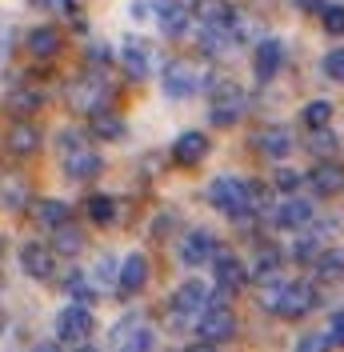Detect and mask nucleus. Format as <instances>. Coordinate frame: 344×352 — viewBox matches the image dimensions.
I'll list each match as a JSON object with an SVG mask.
<instances>
[{
    "label": "nucleus",
    "instance_id": "1",
    "mask_svg": "<svg viewBox=\"0 0 344 352\" xmlns=\"http://www.w3.org/2000/svg\"><path fill=\"white\" fill-rule=\"evenodd\" d=\"M208 204L233 220H244V217L252 220L257 217V208H252L257 204V184H248L240 176H216L208 184Z\"/></svg>",
    "mask_w": 344,
    "mask_h": 352
},
{
    "label": "nucleus",
    "instance_id": "2",
    "mask_svg": "<svg viewBox=\"0 0 344 352\" xmlns=\"http://www.w3.org/2000/svg\"><path fill=\"white\" fill-rule=\"evenodd\" d=\"M260 296H264V308L272 316H284V320H297V316L316 308V288L308 280H277V285L264 288Z\"/></svg>",
    "mask_w": 344,
    "mask_h": 352
},
{
    "label": "nucleus",
    "instance_id": "3",
    "mask_svg": "<svg viewBox=\"0 0 344 352\" xmlns=\"http://www.w3.org/2000/svg\"><path fill=\"white\" fill-rule=\"evenodd\" d=\"M56 144H61V168H65L68 180H88V176H96L105 168L100 153L88 144V136H80V132H72V129L61 132Z\"/></svg>",
    "mask_w": 344,
    "mask_h": 352
},
{
    "label": "nucleus",
    "instance_id": "4",
    "mask_svg": "<svg viewBox=\"0 0 344 352\" xmlns=\"http://www.w3.org/2000/svg\"><path fill=\"white\" fill-rule=\"evenodd\" d=\"M244 88L237 85V80H213V109H208V116H213L216 129H233L240 116H244Z\"/></svg>",
    "mask_w": 344,
    "mask_h": 352
},
{
    "label": "nucleus",
    "instance_id": "5",
    "mask_svg": "<svg viewBox=\"0 0 344 352\" xmlns=\"http://www.w3.org/2000/svg\"><path fill=\"white\" fill-rule=\"evenodd\" d=\"M204 308H208V288L200 285V280H184V285L169 296V316L176 324H189V320L200 316Z\"/></svg>",
    "mask_w": 344,
    "mask_h": 352
},
{
    "label": "nucleus",
    "instance_id": "6",
    "mask_svg": "<svg viewBox=\"0 0 344 352\" xmlns=\"http://www.w3.org/2000/svg\"><path fill=\"white\" fill-rule=\"evenodd\" d=\"M108 100V80H100L96 72H85V76H76L72 85H68V104L76 112H100Z\"/></svg>",
    "mask_w": 344,
    "mask_h": 352
},
{
    "label": "nucleus",
    "instance_id": "7",
    "mask_svg": "<svg viewBox=\"0 0 344 352\" xmlns=\"http://www.w3.org/2000/svg\"><path fill=\"white\" fill-rule=\"evenodd\" d=\"M108 352H152V329L140 316H125L108 336Z\"/></svg>",
    "mask_w": 344,
    "mask_h": 352
},
{
    "label": "nucleus",
    "instance_id": "8",
    "mask_svg": "<svg viewBox=\"0 0 344 352\" xmlns=\"http://www.w3.org/2000/svg\"><path fill=\"white\" fill-rule=\"evenodd\" d=\"M196 332L208 340V344H220V340H233L237 336V316L228 305H208L200 316H196Z\"/></svg>",
    "mask_w": 344,
    "mask_h": 352
},
{
    "label": "nucleus",
    "instance_id": "9",
    "mask_svg": "<svg viewBox=\"0 0 344 352\" xmlns=\"http://www.w3.org/2000/svg\"><path fill=\"white\" fill-rule=\"evenodd\" d=\"M176 256H180V264H189V268H200V264H208L216 256V236L208 228H189L176 241Z\"/></svg>",
    "mask_w": 344,
    "mask_h": 352
},
{
    "label": "nucleus",
    "instance_id": "10",
    "mask_svg": "<svg viewBox=\"0 0 344 352\" xmlns=\"http://www.w3.org/2000/svg\"><path fill=\"white\" fill-rule=\"evenodd\" d=\"M21 268L24 276H32V280H52L56 276V252H52V244H41V241H28L21 244Z\"/></svg>",
    "mask_w": 344,
    "mask_h": 352
},
{
    "label": "nucleus",
    "instance_id": "11",
    "mask_svg": "<svg viewBox=\"0 0 344 352\" xmlns=\"http://www.w3.org/2000/svg\"><path fill=\"white\" fill-rule=\"evenodd\" d=\"M88 336H92V312L85 305H68L56 316V340L61 344H85Z\"/></svg>",
    "mask_w": 344,
    "mask_h": 352
},
{
    "label": "nucleus",
    "instance_id": "12",
    "mask_svg": "<svg viewBox=\"0 0 344 352\" xmlns=\"http://www.w3.org/2000/svg\"><path fill=\"white\" fill-rule=\"evenodd\" d=\"M328 236H336V220H312V228H304L301 232V241H297V248H292V256L301 264L308 261H316L324 252V241Z\"/></svg>",
    "mask_w": 344,
    "mask_h": 352
},
{
    "label": "nucleus",
    "instance_id": "13",
    "mask_svg": "<svg viewBox=\"0 0 344 352\" xmlns=\"http://www.w3.org/2000/svg\"><path fill=\"white\" fill-rule=\"evenodd\" d=\"M144 285H149V261L140 252H129L120 261V272H116V292L120 296H136Z\"/></svg>",
    "mask_w": 344,
    "mask_h": 352
},
{
    "label": "nucleus",
    "instance_id": "14",
    "mask_svg": "<svg viewBox=\"0 0 344 352\" xmlns=\"http://www.w3.org/2000/svg\"><path fill=\"white\" fill-rule=\"evenodd\" d=\"M213 276H216V288H224V292H240V288L248 285V264H240L233 252H216L213 256Z\"/></svg>",
    "mask_w": 344,
    "mask_h": 352
},
{
    "label": "nucleus",
    "instance_id": "15",
    "mask_svg": "<svg viewBox=\"0 0 344 352\" xmlns=\"http://www.w3.org/2000/svg\"><path fill=\"white\" fill-rule=\"evenodd\" d=\"M308 220H316V208L301 197H288L280 204H272V224L277 228H304Z\"/></svg>",
    "mask_w": 344,
    "mask_h": 352
},
{
    "label": "nucleus",
    "instance_id": "16",
    "mask_svg": "<svg viewBox=\"0 0 344 352\" xmlns=\"http://www.w3.org/2000/svg\"><path fill=\"white\" fill-rule=\"evenodd\" d=\"M204 156H208V136H204V132H180V136H176V144H172V160H176V164L193 168Z\"/></svg>",
    "mask_w": 344,
    "mask_h": 352
},
{
    "label": "nucleus",
    "instance_id": "17",
    "mask_svg": "<svg viewBox=\"0 0 344 352\" xmlns=\"http://www.w3.org/2000/svg\"><path fill=\"white\" fill-rule=\"evenodd\" d=\"M308 184H312L316 197H336V192H344V164H336V160L316 164V168L308 173Z\"/></svg>",
    "mask_w": 344,
    "mask_h": 352
},
{
    "label": "nucleus",
    "instance_id": "18",
    "mask_svg": "<svg viewBox=\"0 0 344 352\" xmlns=\"http://www.w3.org/2000/svg\"><path fill=\"white\" fill-rule=\"evenodd\" d=\"M8 153L12 156H32L41 148V129L32 124V120H12V129H8Z\"/></svg>",
    "mask_w": 344,
    "mask_h": 352
},
{
    "label": "nucleus",
    "instance_id": "19",
    "mask_svg": "<svg viewBox=\"0 0 344 352\" xmlns=\"http://www.w3.org/2000/svg\"><path fill=\"white\" fill-rule=\"evenodd\" d=\"M196 80H200L196 68L184 65V60H172V65L164 68V92H169V96H193L196 88H200Z\"/></svg>",
    "mask_w": 344,
    "mask_h": 352
},
{
    "label": "nucleus",
    "instance_id": "20",
    "mask_svg": "<svg viewBox=\"0 0 344 352\" xmlns=\"http://www.w3.org/2000/svg\"><path fill=\"white\" fill-rule=\"evenodd\" d=\"M284 65V44L280 41H260L257 56H252V68H257V80H272Z\"/></svg>",
    "mask_w": 344,
    "mask_h": 352
},
{
    "label": "nucleus",
    "instance_id": "21",
    "mask_svg": "<svg viewBox=\"0 0 344 352\" xmlns=\"http://www.w3.org/2000/svg\"><path fill=\"white\" fill-rule=\"evenodd\" d=\"M280 268H284L280 252L277 248H264V252H257V261L248 264V280H257L260 288H268L280 280Z\"/></svg>",
    "mask_w": 344,
    "mask_h": 352
},
{
    "label": "nucleus",
    "instance_id": "22",
    "mask_svg": "<svg viewBox=\"0 0 344 352\" xmlns=\"http://www.w3.org/2000/svg\"><path fill=\"white\" fill-rule=\"evenodd\" d=\"M193 16L204 28H228L233 24V4L228 0H193Z\"/></svg>",
    "mask_w": 344,
    "mask_h": 352
},
{
    "label": "nucleus",
    "instance_id": "23",
    "mask_svg": "<svg viewBox=\"0 0 344 352\" xmlns=\"http://www.w3.org/2000/svg\"><path fill=\"white\" fill-rule=\"evenodd\" d=\"M257 148L264 156H272V160H280V156L292 153V132L280 129V124H268V129L257 132Z\"/></svg>",
    "mask_w": 344,
    "mask_h": 352
},
{
    "label": "nucleus",
    "instance_id": "24",
    "mask_svg": "<svg viewBox=\"0 0 344 352\" xmlns=\"http://www.w3.org/2000/svg\"><path fill=\"white\" fill-rule=\"evenodd\" d=\"M156 24H160V32H164V36H180V32H184V24H189L184 4H180V0H156Z\"/></svg>",
    "mask_w": 344,
    "mask_h": 352
},
{
    "label": "nucleus",
    "instance_id": "25",
    "mask_svg": "<svg viewBox=\"0 0 344 352\" xmlns=\"http://www.w3.org/2000/svg\"><path fill=\"white\" fill-rule=\"evenodd\" d=\"M120 68L129 72V80H144L149 76V52L140 41H125L120 44Z\"/></svg>",
    "mask_w": 344,
    "mask_h": 352
},
{
    "label": "nucleus",
    "instance_id": "26",
    "mask_svg": "<svg viewBox=\"0 0 344 352\" xmlns=\"http://www.w3.org/2000/svg\"><path fill=\"white\" fill-rule=\"evenodd\" d=\"M125 132V120H120V112L112 109H100L88 116V136H96V140H116Z\"/></svg>",
    "mask_w": 344,
    "mask_h": 352
},
{
    "label": "nucleus",
    "instance_id": "27",
    "mask_svg": "<svg viewBox=\"0 0 344 352\" xmlns=\"http://www.w3.org/2000/svg\"><path fill=\"white\" fill-rule=\"evenodd\" d=\"M32 217H36V224H44L48 232H56L61 224H68V220H72V212H68L65 200H41V204L32 208Z\"/></svg>",
    "mask_w": 344,
    "mask_h": 352
},
{
    "label": "nucleus",
    "instance_id": "28",
    "mask_svg": "<svg viewBox=\"0 0 344 352\" xmlns=\"http://www.w3.org/2000/svg\"><path fill=\"white\" fill-rule=\"evenodd\" d=\"M85 248V232L68 220V224H61L56 232H52V252H61V256H76Z\"/></svg>",
    "mask_w": 344,
    "mask_h": 352
},
{
    "label": "nucleus",
    "instance_id": "29",
    "mask_svg": "<svg viewBox=\"0 0 344 352\" xmlns=\"http://www.w3.org/2000/svg\"><path fill=\"white\" fill-rule=\"evenodd\" d=\"M28 52L41 56V60L56 56V52H61V36H56V28H32V32H28Z\"/></svg>",
    "mask_w": 344,
    "mask_h": 352
},
{
    "label": "nucleus",
    "instance_id": "30",
    "mask_svg": "<svg viewBox=\"0 0 344 352\" xmlns=\"http://www.w3.org/2000/svg\"><path fill=\"white\" fill-rule=\"evenodd\" d=\"M312 272L321 276V280H341L344 276V248H324L316 264H312Z\"/></svg>",
    "mask_w": 344,
    "mask_h": 352
},
{
    "label": "nucleus",
    "instance_id": "31",
    "mask_svg": "<svg viewBox=\"0 0 344 352\" xmlns=\"http://www.w3.org/2000/svg\"><path fill=\"white\" fill-rule=\"evenodd\" d=\"M41 104H44V96L36 92V88H12V92H8V112H17V116L36 112Z\"/></svg>",
    "mask_w": 344,
    "mask_h": 352
},
{
    "label": "nucleus",
    "instance_id": "32",
    "mask_svg": "<svg viewBox=\"0 0 344 352\" xmlns=\"http://www.w3.org/2000/svg\"><path fill=\"white\" fill-rule=\"evenodd\" d=\"M28 200V188H24L17 176H0V204L4 208H24Z\"/></svg>",
    "mask_w": 344,
    "mask_h": 352
},
{
    "label": "nucleus",
    "instance_id": "33",
    "mask_svg": "<svg viewBox=\"0 0 344 352\" xmlns=\"http://www.w3.org/2000/svg\"><path fill=\"white\" fill-rule=\"evenodd\" d=\"M88 220H96V224H112L116 220V200L105 197V192H96V197H88Z\"/></svg>",
    "mask_w": 344,
    "mask_h": 352
},
{
    "label": "nucleus",
    "instance_id": "34",
    "mask_svg": "<svg viewBox=\"0 0 344 352\" xmlns=\"http://www.w3.org/2000/svg\"><path fill=\"white\" fill-rule=\"evenodd\" d=\"M328 120H332V104L328 100H308L304 104V124H308V132L328 129Z\"/></svg>",
    "mask_w": 344,
    "mask_h": 352
},
{
    "label": "nucleus",
    "instance_id": "35",
    "mask_svg": "<svg viewBox=\"0 0 344 352\" xmlns=\"http://www.w3.org/2000/svg\"><path fill=\"white\" fill-rule=\"evenodd\" d=\"M228 44H233V32H228V28H204V32H200V48H204V52H224V48H228Z\"/></svg>",
    "mask_w": 344,
    "mask_h": 352
},
{
    "label": "nucleus",
    "instance_id": "36",
    "mask_svg": "<svg viewBox=\"0 0 344 352\" xmlns=\"http://www.w3.org/2000/svg\"><path fill=\"white\" fill-rule=\"evenodd\" d=\"M68 292L76 296V305H92V296H96V288L88 280V272H72L68 276Z\"/></svg>",
    "mask_w": 344,
    "mask_h": 352
},
{
    "label": "nucleus",
    "instance_id": "37",
    "mask_svg": "<svg viewBox=\"0 0 344 352\" xmlns=\"http://www.w3.org/2000/svg\"><path fill=\"white\" fill-rule=\"evenodd\" d=\"M112 272H120V264H112V256H100L92 268V288H116Z\"/></svg>",
    "mask_w": 344,
    "mask_h": 352
},
{
    "label": "nucleus",
    "instance_id": "38",
    "mask_svg": "<svg viewBox=\"0 0 344 352\" xmlns=\"http://www.w3.org/2000/svg\"><path fill=\"white\" fill-rule=\"evenodd\" d=\"M324 76L336 80V85H344V48H332V52L324 56Z\"/></svg>",
    "mask_w": 344,
    "mask_h": 352
},
{
    "label": "nucleus",
    "instance_id": "39",
    "mask_svg": "<svg viewBox=\"0 0 344 352\" xmlns=\"http://www.w3.org/2000/svg\"><path fill=\"white\" fill-rule=\"evenodd\" d=\"M332 349V340H328V332H308L297 340V352H328Z\"/></svg>",
    "mask_w": 344,
    "mask_h": 352
},
{
    "label": "nucleus",
    "instance_id": "40",
    "mask_svg": "<svg viewBox=\"0 0 344 352\" xmlns=\"http://www.w3.org/2000/svg\"><path fill=\"white\" fill-rule=\"evenodd\" d=\"M324 32L344 36V4H328V8H324Z\"/></svg>",
    "mask_w": 344,
    "mask_h": 352
},
{
    "label": "nucleus",
    "instance_id": "41",
    "mask_svg": "<svg viewBox=\"0 0 344 352\" xmlns=\"http://www.w3.org/2000/svg\"><path fill=\"white\" fill-rule=\"evenodd\" d=\"M308 148H312V153H321V156H328V153H332V148H336V136H332V132H328V129L312 132V144H308Z\"/></svg>",
    "mask_w": 344,
    "mask_h": 352
},
{
    "label": "nucleus",
    "instance_id": "42",
    "mask_svg": "<svg viewBox=\"0 0 344 352\" xmlns=\"http://www.w3.org/2000/svg\"><path fill=\"white\" fill-rule=\"evenodd\" d=\"M328 340L344 349V308H336V312L328 316Z\"/></svg>",
    "mask_w": 344,
    "mask_h": 352
},
{
    "label": "nucleus",
    "instance_id": "43",
    "mask_svg": "<svg viewBox=\"0 0 344 352\" xmlns=\"http://www.w3.org/2000/svg\"><path fill=\"white\" fill-rule=\"evenodd\" d=\"M272 184H277L280 192H292V188L301 184V173H292V168H277V176H272Z\"/></svg>",
    "mask_w": 344,
    "mask_h": 352
},
{
    "label": "nucleus",
    "instance_id": "44",
    "mask_svg": "<svg viewBox=\"0 0 344 352\" xmlns=\"http://www.w3.org/2000/svg\"><path fill=\"white\" fill-rule=\"evenodd\" d=\"M184 352H216V344H208V340H200V344H193V349H184Z\"/></svg>",
    "mask_w": 344,
    "mask_h": 352
},
{
    "label": "nucleus",
    "instance_id": "45",
    "mask_svg": "<svg viewBox=\"0 0 344 352\" xmlns=\"http://www.w3.org/2000/svg\"><path fill=\"white\" fill-rule=\"evenodd\" d=\"M32 4H36V8H52V4H56V0H32Z\"/></svg>",
    "mask_w": 344,
    "mask_h": 352
},
{
    "label": "nucleus",
    "instance_id": "46",
    "mask_svg": "<svg viewBox=\"0 0 344 352\" xmlns=\"http://www.w3.org/2000/svg\"><path fill=\"white\" fill-rule=\"evenodd\" d=\"M297 4H301V8H312V4H321V0H297Z\"/></svg>",
    "mask_w": 344,
    "mask_h": 352
},
{
    "label": "nucleus",
    "instance_id": "47",
    "mask_svg": "<svg viewBox=\"0 0 344 352\" xmlns=\"http://www.w3.org/2000/svg\"><path fill=\"white\" fill-rule=\"evenodd\" d=\"M76 352H92V349H76Z\"/></svg>",
    "mask_w": 344,
    "mask_h": 352
}]
</instances>
